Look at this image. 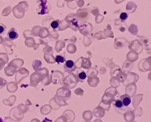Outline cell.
Masks as SVG:
<instances>
[{
	"mask_svg": "<svg viewBox=\"0 0 151 122\" xmlns=\"http://www.w3.org/2000/svg\"><path fill=\"white\" fill-rule=\"evenodd\" d=\"M8 36L10 39L13 40L17 39L19 35L15 30L11 29L8 32Z\"/></svg>",
	"mask_w": 151,
	"mask_h": 122,
	"instance_id": "2",
	"label": "cell"
},
{
	"mask_svg": "<svg viewBox=\"0 0 151 122\" xmlns=\"http://www.w3.org/2000/svg\"><path fill=\"white\" fill-rule=\"evenodd\" d=\"M4 31V28L3 26H0V34L3 33Z\"/></svg>",
	"mask_w": 151,
	"mask_h": 122,
	"instance_id": "9",
	"label": "cell"
},
{
	"mask_svg": "<svg viewBox=\"0 0 151 122\" xmlns=\"http://www.w3.org/2000/svg\"><path fill=\"white\" fill-rule=\"evenodd\" d=\"M0 122H3V120H2L1 118H0Z\"/></svg>",
	"mask_w": 151,
	"mask_h": 122,
	"instance_id": "10",
	"label": "cell"
},
{
	"mask_svg": "<svg viewBox=\"0 0 151 122\" xmlns=\"http://www.w3.org/2000/svg\"><path fill=\"white\" fill-rule=\"evenodd\" d=\"M65 61V60L64 58L60 55L56 56V58H55V61L58 64H59L60 63H63Z\"/></svg>",
	"mask_w": 151,
	"mask_h": 122,
	"instance_id": "4",
	"label": "cell"
},
{
	"mask_svg": "<svg viewBox=\"0 0 151 122\" xmlns=\"http://www.w3.org/2000/svg\"><path fill=\"white\" fill-rule=\"evenodd\" d=\"M51 26L53 29L57 28L59 26V23L56 21H53L51 23Z\"/></svg>",
	"mask_w": 151,
	"mask_h": 122,
	"instance_id": "7",
	"label": "cell"
},
{
	"mask_svg": "<svg viewBox=\"0 0 151 122\" xmlns=\"http://www.w3.org/2000/svg\"><path fill=\"white\" fill-rule=\"evenodd\" d=\"M122 102L123 105L125 106H128L130 105L131 102V100L129 96H126V97H124L122 96Z\"/></svg>",
	"mask_w": 151,
	"mask_h": 122,
	"instance_id": "3",
	"label": "cell"
},
{
	"mask_svg": "<svg viewBox=\"0 0 151 122\" xmlns=\"http://www.w3.org/2000/svg\"><path fill=\"white\" fill-rule=\"evenodd\" d=\"M78 77L82 80H84L87 77V75H86L85 72L83 71V72L79 73V75H78Z\"/></svg>",
	"mask_w": 151,
	"mask_h": 122,
	"instance_id": "6",
	"label": "cell"
},
{
	"mask_svg": "<svg viewBox=\"0 0 151 122\" xmlns=\"http://www.w3.org/2000/svg\"><path fill=\"white\" fill-rule=\"evenodd\" d=\"M64 69L66 71L69 72L74 71L76 68L74 62L72 60H68L66 61L64 66Z\"/></svg>",
	"mask_w": 151,
	"mask_h": 122,
	"instance_id": "1",
	"label": "cell"
},
{
	"mask_svg": "<svg viewBox=\"0 0 151 122\" xmlns=\"http://www.w3.org/2000/svg\"><path fill=\"white\" fill-rule=\"evenodd\" d=\"M114 104H115V106L117 107V108H121L123 106L122 102V101L121 100H117V101H116L115 102Z\"/></svg>",
	"mask_w": 151,
	"mask_h": 122,
	"instance_id": "5",
	"label": "cell"
},
{
	"mask_svg": "<svg viewBox=\"0 0 151 122\" xmlns=\"http://www.w3.org/2000/svg\"><path fill=\"white\" fill-rule=\"evenodd\" d=\"M128 16L127 13L125 12H122L120 15V18L122 20H124L128 18Z\"/></svg>",
	"mask_w": 151,
	"mask_h": 122,
	"instance_id": "8",
	"label": "cell"
}]
</instances>
